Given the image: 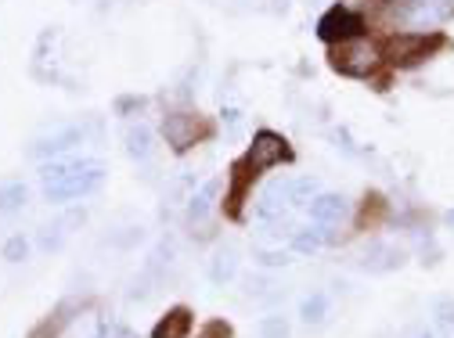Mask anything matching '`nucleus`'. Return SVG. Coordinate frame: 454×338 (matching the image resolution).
I'll list each match as a JSON object with an SVG mask.
<instances>
[{
    "label": "nucleus",
    "instance_id": "obj_16",
    "mask_svg": "<svg viewBox=\"0 0 454 338\" xmlns=\"http://www.w3.org/2000/svg\"><path fill=\"white\" fill-rule=\"evenodd\" d=\"M296 317L303 327H325L332 317V296L328 292H307L296 306Z\"/></svg>",
    "mask_w": 454,
    "mask_h": 338
},
{
    "label": "nucleus",
    "instance_id": "obj_20",
    "mask_svg": "<svg viewBox=\"0 0 454 338\" xmlns=\"http://www.w3.org/2000/svg\"><path fill=\"white\" fill-rule=\"evenodd\" d=\"M33 256V242H29V234H8L4 238V245H0V259L4 263H12V266H19V263H26Z\"/></svg>",
    "mask_w": 454,
    "mask_h": 338
},
{
    "label": "nucleus",
    "instance_id": "obj_34",
    "mask_svg": "<svg viewBox=\"0 0 454 338\" xmlns=\"http://www.w3.org/2000/svg\"><path fill=\"white\" fill-rule=\"evenodd\" d=\"M310 4H321V0H310Z\"/></svg>",
    "mask_w": 454,
    "mask_h": 338
},
{
    "label": "nucleus",
    "instance_id": "obj_17",
    "mask_svg": "<svg viewBox=\"0 0 454 338\" xmlns=\"http://www.w3.org/2000/svg\"><path fill=\"white\" fill-rule=\"evenodd\" d=\"M29 205V184L22 177H4L0 181V216H19Z\"/></svg>",
    "mask_w": 454,
    "mask_h": 338
},
{
    "label": "nucleus",
    "instance_id": "obj_21",
    "mask_svg": "<svg viewBox=\"0 0 454 338\" xmlns=\"http://www.w3.org/2000/svg\"><path fill=\"white\" fill-rule=\"evenodd\" d=\"M293 259H296V252L293 249H253V263L260 266V270H286V266H293Z\"/></svg>",
    "mask_w": 454,
    "mask_h": 338
},
{
    "label": "nucleus",
    "instance_id": "obj_9",
    "mask_svg": "<svg viewBox=\"0 0 454 338\" xmlns=\"http://www.w3.org/2000/svg\"><path fill=\"white\" fill-rule=\"evenodd\" d=\"M87 310V303L83 299H62L59 306H54L47 317H40L33 327H29V334L26 338H62V331L80 317Z\"/></svg>",
    "mask_w": 454,
    "mask_h": 338
},
{
    "label": "nucleus",
    "instance_id": "obj_22",
    "mask_svg": "<svg viewBox=\"0 0 454 338\" xmlns=\"http://www.w3.org/2000/svg\"><path fill=\"white\" fill-rule=\"evenodd\" d=\"M256 331H260V338H293V317H286V313L274 310V313L260 317Z\"/></svg>",
    "mask_w": 454,
    "mask_h": 338
},
{
    "label": "nucleus",
    "instance_id": "obj_25",
    "mask_svg": "<svg viewBox=\"0 0 454 338\" xmlns=\"http://www.w3.org/2000/svg\"><path fill=\"white\" fill-rule=\"evenodd\" d=\"M145 108H148V97H145V94H120L116 104H112V111H116V116H123V119L141 116Z\"/></svg>",
    "mask_w": 454,
    "mask_h": 338
},
{
    "label": "nucleus",
    "instance_id": "obj_32",
    "mask_svg": "<svg viewBox=\"0 0 454 338\" xmlns=\"http://www.w3.org/2000/svg\"><path fill=\"white\" fill-rule=\"evenodd\" d=\"M404 338H440V334H436V327H426V324H419V327L404 331Z\"/></svg>",
    "mask_w": 454,
    "mask_h": 338
},
{
    "label": "nucleus",
    "instance_id": "obj_27",
    "mask_svg": "<svg viewBox=\"0 0 454 338\" xmlns=\"http://www.w3.org/2000/svg\"><path fill=\"white\" fill-rule=\"evenodd\" d=\"M195 188H199V177L184 169V173H181L174 184H169V198H174V205H184V202L192 198V191H195Z\"/></svg>",
    "mask_w": 454,
    "mask_h": 338
},
{
    "label": "nucleus",
    "instance_id": "obj_3",
    "mask_svg": "<svg viewBox=\"0 0 454 338\" xmlns=\"http://www.w3.org/2000/svg\"><path fill=\"white\" fill-rule=\"evenodd\" d=\"M328 65H332V73L347 76V80H375L379 69L386 65V58H382L379 43H372L368 36H357V40L332 43L328 47Z\"/></svg>",
    "mask_w": 454,
    "mask_h": 338
},
{
    "label": "nucleus",
    "instance_id": "obj_15",
    "mask_svg": "<svg viewBox=\"0 0 454 338\" xmlns=\"http://www.w3.org/2000/svg\"><path fill=\"white\" fill-rule=\"evenodd\" d=\"M195 334V310L192 306H169L148 338H192Z\"/></svg>",
    "mask_w": 454,
    "mask_h": 338
},
{
    "label": "nucleus",
    "instance_id": "obj_23",
    "mask_svg": "<svg viewBox=\"0 0 454 338\" xmlns=\"http://www.w3.org/2000/svg\"><path fill=\"white\" fill-rule=\"evenodd\" d=\"M433 317H436V334L454 338V299H436Z\"/></svg>",
    "mask_w": 454,
    "mask_h": 338
},
{
    "label": "nucleus",
    "instance_id": "obj_11",
    "mask_svg": "<svg viewBox=\"0 0 454 338\" xmlns=\"http://www.w3.org/2000/svg\"><path fill=\"white\" fill-rule=\"evenodd\" d=\"M239 266H242V249L235 242H220L206 263V277H209V285L223 288V285H231V280L239 277Z\"/></svg>",
    "mask_w": 454,
    "mask_h": 338
},
{
    "label": "nucleus",
    "instance_id": "obj_29",
    "mask_svg": "<svg viewBox=\"0 0 454 338\" xmlns=\"http://www.w3.org/2000/svg\"><path fill=\"white\" fill-rule=\"evenodd\" d=\"M90 338H141V334L134 327H127L123 320H101Z\"/></svg>",
    "mask_w": 454,
    "mask_h": 338
},
{
    "label": "nucleus",
    "instance_id": "obj_12",
    "mask_svg": "<svg viewBox=\"0 0 454 338\" xmlns=\"http://www.w3.org/2000/svg\"><path fill=\"white\" fill-rule=\"evenodd\" d=\"M325 245H339V231L335 227H325V223H307V227H296L289 234V249L296 256H314Z\"/></svg>",
    "mask_w": 454,
    "mask_h": 338
},
{
    "label": "nucleus",
    "instance_id": "obj_1",
    "mask_svg": "<svg viewBox=\"0 0 454 338\" xmlns=\"http://www.w3.org/2000/svg\"><path fill=\"white\" fill-rule=\"evenodd\" d=\"M43 198L51 205H69V202H83L90 195H98L108 181V165L94 155H80V158H47L36 169Z\"/></svg>",
    "mask_w": 454,
    "mask_h": 338
},
{
    "label": "nucleus",
    "instance_id": "obj_14",
    "mask_svg": "<svg viewBox=\"0 0 454 338\" xmlns=\"http://www.w3.org/2000/svg\"><path fill=\"white\" fill-rule=\"evenodd\" d=\"M216 198H220V181H216V177L202 181V184L192 191V198L184 202V219L192 223V227H202V223L213 216Z\"/></svg>",
    "mask_w": 454,
    "mask_h": 338
},
{
    "label": "nucleus",
    "instance_id": "obj_24",
    "mask_svg": "<svg viewBox=\"0 0 454 338\" xmlns=\"http://www.w3.org/2000/svg\"><path fill=\"white\" fill-rule=\"evenodd\" d=\"M66 227L62 223H51V227H40V234H36V245L43 249V252H62L66 249Z\"/></svg>",
    "mask_w": 454,
    "mask_h": 338
},
{
    "label": "nucleus",
    "instance_id": "obj_19",
    "mask_svg": "<svg viewBox=\"0 0 454 338\" xmlns=\"http://www.w3.org/2000/svg\"><path fill=\"white\" fill-rule=\"evenodd\" d=\"M317 195H321V181L317 177H293L289 181V205L293 209H307Z\"/></svg>",
    "mask_w": 454,
    "mask_h": 338
},
{
    "label": "nucleus",
    "instance_id": "obj_5",
    "mask_svg": "<svg viewBox=\"0 0 454 338\" xmlns=\"http://www.w3.org/2000/svg\"><path fill=\"white\" fill-rule=\"evenodd\" d=\"M293 162H296L293 141L286 134H278V130H267V127L253 134V141H249V148L242 155V165L253 169L256 177L270 173V169H278V165H293Z\"/></svg>",
    "mask_w": 454,
    "mask_h": 338
},
{
    "label": "nucleus",
    "instance_id": "obj_28",
    "mask_svg": "<svg viewBox=\"0 0 454 338\" xmlns=\"http://www.w3.org/2000/svg\"><path fill=\"white\" fill-rule=\"evenodd\" d=\"M195 338H235V327H231V320H223V317H209L195 331Z\"/></svg>",
    "mask_w": 454,
    "mask_h": 338
},
{
    "label": "nucleus",
    "instance_id": "obj_13",
    "mask_svg": "<svg viewBox=\"0 0 454 338\" xmlns=\"http://www.w3.org/2000/svg\"><path fill=\"white\" fill-rule=\"evenodd\" d=\"M155 148H159V134L152 130V123H145V119L127 123V130H123V151H127V158L148 162L155 155Z\"/></svg>",
    "mask_w": 454,
    "mask_h": 338
},
{
    "label": "nucleus",
    "instance_id": "obj_4",
    "mask_svg": "<svg viewBox=\"0 0 454 338\" xmlns=\"http://www.w3.org/2000/svg\"><path fill=\"white\" fill-rule=\"evenodd\" d=\"M159 134H162V141L169 144L174 155H188L192 148L206 144L216 134V127L206 116H199V111H192V108H174V111H166L162 116Z\"/></svg>",
    "mask_w": 454,
    "mask_h": 338
},
{
    "label": "nucleus",
    "instance_id": "obj_10",
    "mask_svg": "<svg viewBox=\"0 0 454 338\" xmlns=\"http://www.w3.org/2000/svg\"><path fill=\"white\" fill-rule=\"evenodd\" d=\"M307 216L310 223H325V227H339V223H347L354 216V205L347 195L339 191H321L310 205H307Z\"/></svg>",
    "mask_w": 454,
    "mask_h": 338
},
{
    "label": "nucleus",
    "instance_id": "obj_6",
    "mask_svg": "<svg viewBox=\"0 0 454 338\" xmlns=\"http://www.w3.org/2000/svg\"><path fill=\"white\" fill-rule=\"evenodd\" d=\"M314 33H317V40L321 43H343V40H357V36H368V19L357 12V8H350V4H332L321 19H317V26H314Z\"/></svg>",
    "mask_w": 454,
    "mask_h": 338
},
{
    "label": "nucleus",
    "instance_id": "obj_33",
    "mask_svg": "<svg viewBox=\"0 0 454 338\" xmlns=\"http://www.w3.org/2000/svg\"><path fill=\"white\" fill-rule=\"evenodd\" d=\"M443 219H447V223H450V227H454V209H450V212H447V216H443Z\"/></svg>",
    "mask_w": 454,
    "mask_h": 338
},
{
    "label": "nucleus",
    "instance_id": "obj_2",
    "mask_svg": "<svg viewBox=\"0 0 454 338\" xmlns=\"http://www.w3.org/2000/svg\"><path fill=\"white\" fill-rule=\"evenodd\" d=\"M440 47H447V40L436 29H396L382 43V58L386 65H396V69H415L429 62Z\"/></svg>",
    "mask_w": 454,
    "mask_h": 338
},
{
    "label": "nucleus",
    "instance_id": "obj_26",
    "mask_svg": "<svg viewBox=\"0 0 454 338\" xmlns=\"http://www.w3.org/2000/svg\"><path fill=\"white\" fill-rule=\"evenodd\" d=\"M220 127L227 130V137H242V130H246V111L235 108V104H223V108H220Z\"/></svg>",
    "mask_w": 454,
    "mask_h": 338
},
{
    "label": "nucleus",
    "instance_id": "obj_8",
    "mask_svg": "<svg viewBox=\"0 0 454 338\" xmlns=\"http://www.w3.org/2000/svg\"><path fill=\"white\" fill-rule=\"evenodd\" d=\"M404 263H408V252H404L401 245L379 242V238L364 242V249H361V256H357V266H361L364 273H393V270H401Z\"/></svg>",
    "mask_w": 454,
    "mask_h": 338
},
{
    "label": "nucleus",
    "instance_id": "obj_31",
    "mask_svg": "<svg viewBox=\"0 0 454 338\" xmlns=\"http://www.w3.org/2000/svg\"><path fill=\"white\" fill-rule=\"evenodd\" d=\"M59 223H62L66 231H73V227H83V223H87V205H76V209H69V212H66Z\"/></svg>",
    "mask_w": 454,
    "mask_h": 338
},
{
    "label": "nucleus",
    "instance_id": "obj_7",
    "mask_svg": "<svg viewBox=\"0 0 454 338\" xmlns=\"http://www.w3.org/2000/svg\"><path fill=\"white\" fill-rule=\"evenodd\" d=\"M94 134H98V127H90V123H69V127H59V130H51V134L36 137V141L29 144V155H33L36 162L66 158L69 151H76L80 144H87Z\"/></svg>",
    "mask_w": 454,
    "mask_h": 338
},
{
    "label": "nucleus",
    "instance_id": "obj_30",
    "mask_svg": "<svg viewBox=\"0 0 454 338\" xmlns=\"http://www.w3.org/2000/svg\"><path fill=\"white\" fill-rule=\"evenodd\" d=\"M332 141H335V148H343L347 155H357V158L364 155V148H357V141L350 137V130H347V127H339V130H332Z\"/></svg>",
    "mask_w": 454,
    "mask_h": 338
},
{
    "label": "nucleus",
    "instance_id": "obj_18",
    "mask_svg": "<svg viewBox=\"0 0 454 338\" xmlns=\"http://www.w3.org/2000/svg\"><path fill=\"white\" fill-rule=\"evenodd\" d=\"M174 259H177V242L166 234V238H159V242H155V249L148 252L145 273H148V277H162L169 266H174Z\"/></svg>",
    "mask_w": 454,
    "mask_h": 338
}]
</instances>
